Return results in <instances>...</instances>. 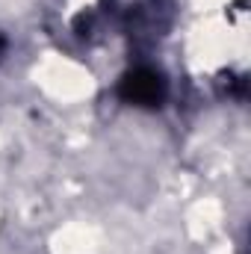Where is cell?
<instances>
[{
  "instance_id": "cell-1",
  "label": "cell",
  "mask_w": 251,
  "mask_h": 254,
  "mask_svg": "<svg viewBox=\"0 0 251 254\" xmlns=\"http://www.w3.org/2000/svg\"><path fill=\"white\" fill-rule=\"evenodd\" d=\"M119 95H122L125 101H130V104L157 107V104H163V98H166V83H163V77H160L157 71H151V68H136V71H130L125 80H122Z\"/></svg>"
}]
</instances>
